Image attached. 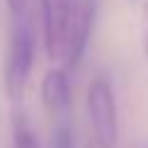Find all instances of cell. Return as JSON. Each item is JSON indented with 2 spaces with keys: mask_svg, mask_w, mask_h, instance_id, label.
Wrapping results in <instances>:
<instances>
[{
  "mask_svg": "<svg viewBox=\"0 0 148 148\" xmlns=\"http://www.w3.org/2000/svg\"><path fill=\"white\" fill-rule=\"evenodd\" d=\"M146 8V36H143V49H146V58H148V0H143Z\"/></svg>",
  "mask_w": 148,
  "mask_h": 148,
  "instance_id": "cell-9",
  "label": "cell"
},
{
  "mask_svg": "<svg viewBox=\"0 0 148 148\" xmlns=\"http://www.w3.org/2000/svg\"><path fill=\"white\" fill-rule=\"evenodd\" d=\"M8 8L12 15H22L27 12V0H8Z\"/></svg>",
  "mask_w": 148,
  "mask_h": 148,
  "instance_id": "cell-8",
  "label": "cell"
},
{
  "mask_svg": "<svg viewBox=\"0 0 148 148\" xmlns=\"http://www.w3.org/2000/svg\"><path fill=\"white\" fill-rule=\"evenodd\" d=\"M73 0H41V24H44V46L51 58H61L68 36Z\"/></svg>",
  "mask_w": 148,
  "mask_h": 148,
  "instance_id": "cell-4",
  "label": "cell"
},
{
  "mask_svg": "<svg viewBox=\"0 0 148 148\" xmlns=\"http://www.w3.org/2000/svg\"><path fill=\"white\" fill-rule=\"evenodd\" d=\"M41 102L53 114H68L71 109V75L68 68H53L41 80Z\"/></svg>",
  "mask_w": 148,
  "mask_h": 148,
  "instance_id": "cell-5",
  "label": "cell"
},
{
  "mask_svg": "<svg viewBox=\"0 0 148 148\" xmlns=\"http://www.w3.org/2000/svg\"><path fill=\"white\" fill-rule=\"evenodd\" d=\"M97 5L100 0H73L71 8V20H68V36H66V49H63V68H78L88 51L92 29L97 20Z\"/></svg>",
  "mask_w": 148,
  "mask_h": 148,
  "instance_id": "cell-3",
  "label": "cell"
},
{
  "mask_svg": "<svg viewBox=\"0 0 148 148\" xmlns=\"http://www.w3.org/2000/svg\"><path fill=\"white\" fill-rule=\"evenodd\" d=\"M51 148H75V138H73V129H71V124L61 121V124L53 129Z\"/></svg>",
  "mask_w": 148,
  "mask_h": 148,
  "instance_id": "cell-7",
  "label": "cell"
},
{
  "mask_svg": "<svg viewBox=\"0 0 148 148\" xmlns=\"http://www.w3.org/2000/svg\"><path fill=\"white\" fill-rule=\"evenodd\" d=\"M88 116L100 148H116L119 143V116H116V102L112 85L104 75L92 78L88 85Z\"/></svg>",
  "mask_w": 148,
  "mask_h": 148,
  "instance_id": "cell-2",
  "label": "cell"
},
{
  "mask_svg": "<svg viewBox=\"0 0 148 148\" xmlns=\"http://www.w3.org/2000/svg\"><path fill=\"white\" fill-rule=\"evenodd\" d=\"M12 148H41L27 116H22V114H17L15 121H12Z\"/></svg>",
  "mask_w": 148,
  "mask_h": 148,
  "instance_id": "cell-6",
  "label": "cell"
},
{
  "mask_svg": "<svg viewBox=\"0 0 148 148\" xmlns=\"http://www.w3.org/2000/svg\"><path fill=\"white\" fill-rule=\"evenodd\" d=\"M15 29H12V41H10V56L5 66V90L12 102H20L24 90H27L29 75L34 66V51H36V39H34V27L29 22L27 12L15 15Z\"/></svg>",
  "mask_w": 148,
  "mask_h": 148,
  "instance_id": "cell-1",
  "label": "cell"
}]
</instances>
